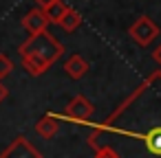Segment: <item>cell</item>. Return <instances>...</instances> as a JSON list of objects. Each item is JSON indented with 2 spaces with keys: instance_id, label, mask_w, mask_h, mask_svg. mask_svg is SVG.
Returning <instances> with one entry per match:
<instances>
[{
  "instance_id": "cell-1",
  "label": "cell",
  "mask_w": 161,
  "mask_h": 158,
  "mask_svg": "<svg viewBox=\"0 0 161 158\" xmlns=\"http://www.w3.org/2000/svg\"><path fill=\"white\" fill-rule=\"evenodd\" d=\"M18 53L22 57V68L31 77H38L47 73L64 55V46L49 31H42V33L31 35L27 42H22L18 46Z\"/></svg>"
},
{
  "instance_id": "cell-2",
  "label": "cell",
  "mask_w": 161,
  "mask_h": 158,
  "mask_svg": "<svg viewBox=\"0 0 161 158\" xmlns=\"http://www.w3.org/2000/svg\"><path fill=\"white\" fill-rule=\"evenodd\" d=\"M128 35L135 40V44H139V46H150V44L159 38V27L154 24L152 18H148V16H139V18L130 24Z\"/></svg>"
},
{
  "instance_id": "cell-3",
  "label": "cell",
  "mask_w": 161,
  "mask_h": 158,
  "mask_svg": "<svg viewBox=\"0 0 161 158\" xmlns=\"http://www.w3.org/2000/svg\"><path fill=\"white\" fill-rule=\"evenodd\" d=\"M93 103L84 97V94H77L75 99H71L69 101V105H66V116L71 119V121H88L91 119V114H93Z\"/></svg>"
},
{
  "instance_id": "cell-4",
  "label": "cell",
  "mask_w": 161,
  "mask_h": 158,
  "mask_svg": "<svg viewBox=\"0 0 161 158\" xmlns=\"http://www.w3.org/2000/svg\"><path fill=\"white\" fill-rule=\"evenodd\" d=\"M0 158H42V154L27 138H16L3 154H0Z\"/></svg>"
},
{
  "instance_id": "cell-5",
  "label": "cell",
  "mask_w": 161,
  "mask_h": 158,
  "mask_svg": "<svg viewBox=\"0 0 161 158\" xmlns=\"http://www.w3.org/2000/svg\"><path fill=\"white\" fill-rule=\"evenodd\" d=\"M49 24H51V22H49V18H47V13H44L42 7H33V9L27 11V16L22 18V27L29 31V35H36V33L47 31Z\"/></svg>"
},
{
  "instance_id": "cell-6",
  "label": "cell",
  "mask_w": 161,
  "mask_h": 158,
  "mask_svg": "<svg viewBox=\"0 0 161 158\" xmlns=\"http://www.w3.org/2000/svg\"><path fill=\"white\" fill-rule=\"evenodd\" d=\"M64 73H66L71 79H82V77L88 73V62H86L82 55H71V57L64 62Z\"/></svg>"
},
{
  "instance_id": "cell-7",
  "label": "cell",
  "mask_w": 161,
  "mask_h": 158,
  "mask_svg": "<svg viewBox=\"0 0 161 158\" xmlns=\"http://www.w3.org/2000/svg\"><path fill=\"white\" fill-rule=\"evenodd\" d=\"M36 132H38V136H42V138H53V136L60 132V121H58L55 116L47 114V116H42V119L36 123Z\"/></svg>"
},
{
  "instance_id": "cell-8",
  "label": "cell",
  "mask_w": 161,
  "mask_h": 158,
  "mask_svg": "<svg viewBox=\"0 0 161 158\" xmlns=\"http://www.w3.org/2000/svg\"><path fill=\"white\" fill-rule=\"evenodd\" d=\"M69 9H71V7L64 3V0H55V3H51L49 7H44V13H47V18H49L51 24H58V22L62 20V16H64Z\"/></svg>"
},
{
  "instance_id": "cell-9",
  "label": "cell",
  "mask_w": 161,
  "mask_h": 158,
  "mask_svg": "<svg viewBox=\"0 0 161 158\" xmlns=\"http://www.w3.org/2000/svg\"><path fill=\"white\" fill-rule=\"evenodd\" d=\"M143 143H146V149L152 156H161V127H152L143 136Z\"/></svg>"
},
{
  "instance_id": "cell-10",
  "label": "cell",
  "mask_w": 161,
  "mask_h": 158,
  "mask_svg": "<svg viewBox=\"0 0 161 158\" xmlns=\"http://www.w3.org/2000/svg\"><path fill=\"white\" fill-rule=\"evenodd\" d=\"M64 31H69V33H73L75 29H80V24H82V16L75 11V9H69L64 16H62V20L58 22Z\"/></svg>"
},
{
  "instance_id": "cell-11",
  "label": "cell",
  "mask_w": 161,
  "mask_h": 158,
  "mask_svg": "<svg viewBox=\"0 0 161 158\" xmlns=\"http://www.w3.org/2000/svg\"><path fill=\"white\" fill-rule=\"evenodd\" d=\"M11 70H14V62H11L5 53H0V79L9 77V75H11Z\"/></svg>"
},
{
  "instance_id": "cell-12",
  "label": "cell",
  "mask_w": 161,
  "mask_h": 158,
  "mask_svg": "<svg viewBox=\"0 0 161 158\" xmlns=\"http://www.w3.org/2000/svg\"><path fill=\"white\" fill-rule=\"evenodd\" d=\"M95 158H117V154H115L110 147H102V149H97Z\"/></svg>"
},
{
  "instance_id": "cell-13",
  "label": "cell",
  "mask_w": 161,
  "mask_h": 158,
  "mask_svg": "<svg viewBox=\"0 0 161 158\" xmlns=\"http://www.w3.org/2000/svg\"><path fill=\"white\" fill-rule=\"evenodd\" d=\"M152 59H154V62H157V64L161 66V44H159V46H157V48L152 51Z\"/></svg>"
},
{
  "instance_id": "cell-14",
  "label": "cell",
  "mask_w": 161,
  "mask_h": 158,
  "mask_svg": "<svg viewBox=\"0 0 161 158\" xmlns=\"http://www.w3.org/2000/svg\"><path fill=\"white\" fill-rule=\"evenodd\" d=\"M33 3H36L38 7H42V9H44V7H49L51 3H55V0H33Z\"/></svg>"
},
{
  "instance_id": "cell-15",
  "label": "cell",
  "mask_w": 161,
  "mask_h": 158,
  "mask_svg": "<svg viewBox=\"0 0 161 158\" xmlns=\"http://www.w3.org/2000/svg\"><path fill=\"white\" fill-rule=\"evenodd\" d=\"M5 99H7V88L3 86V81H0V103H3Z\"/></svg>"
}]
</instances>
